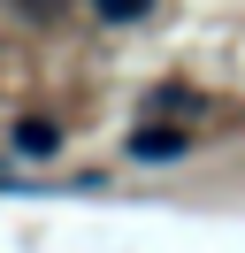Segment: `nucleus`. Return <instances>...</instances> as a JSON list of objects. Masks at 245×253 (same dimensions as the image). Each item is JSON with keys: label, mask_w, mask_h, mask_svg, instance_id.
<instances>
[{"label": "nucleus", "mask_w": 245, "mask_h": 253, "mask_svg": "<svg viewBox=\"0 0 245 253\" xmlns=\"http://www.w3.org/2000/svg\"><path fill=\"white\" fill-rule=\"evenodd\" d=\"M184 146H192V138H184V130H168V123H146V130H130V154H138V161H176Z\"/></svg>", "instance_id": "1"}, {"label": "nucleus", "mask_w": 245, "mask_h": 253, "mask_svg": "<svg viewBox=\"0 0 245 253\" xmlns=\"http://www.w3.org/2000/svg\"><path fill=\"white\" fill-rule=\"evenodd\" d=\"M15 146H23V154H54V146H61V123H46V115H23V123H15Z\"/></svg>", "instance_id": "2"}, {"label": "nucleus", "mask_w": 245, "mask_h": 253, "mask_svg": "<svg viewBox=\"0 0 245 253\" xmlns=\"http://www.w3.org/2000/svg\"><path fill=\"white\" fill-rule=\"evenodd\" d=\"M92 8H100L107 23H138V16H146V8H153V0H92Z\"/></svg>", "instance_id": "3"}]
</instances>
